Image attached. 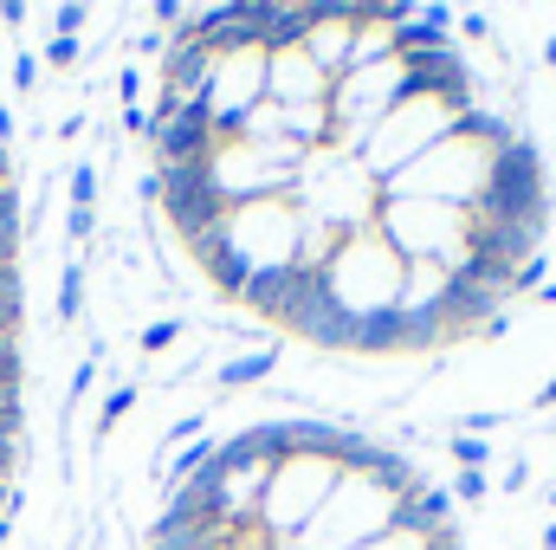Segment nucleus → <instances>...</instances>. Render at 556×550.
<instances>
[{
	"instance_id": "1",
	"label": "nucleus",
	"mask_w": 556,
	"mask_h": 550,
	"mask_svg": "<svg viewBox=\"0 0 556 550\" xmlns=\"http://www.w3.org/2000/svg\"><path fill=\"white\" fill-rule=\"evenodd\" d=\"M402 285H408V260H402L376 227L343 234V247H337L330 266H324V291L337 298V311H343L350 324H369V317L395 311V304H402Z\"/></svg>"
},
{
	"instance_id": "2",
	"label": "nucleus",
	"mask_w": 556,
	"mask_h": 550,
	"mask_svg": "<svg viewBox=\"0 0 556 550\" xmlns=\"http://www.w3.org/2000/svg\"><path fill=\"white\" fill-rule=\"evenodd\" d=\"M395 512H402L395 492H382V486L363 479V473H343V479L330 486L324 512L304 525V538L291 550H369L376 538L395 532Z\"/></svg>"
},
{
	"instance_id": "3",
	"label": "nucleus",
	"mask_w": 556,
	"mask_h": 550,
	"mask_svg": "<svg viewBox=\"0 0 556 550\" xmlns=\"http://www.w3.org/2000/svg\"><path fill=\"white\" fill-rule=\"evenodd\" d=\"M337 479H343V466L324 460V453H291V460H278L273 479H266V499H260V538H266V545H298L304 525L324 512V499H330Z\"/></svg>"
},
{
	"instance_id": "4",
	"label": "nucleus",
	"mask_w": 556,
	"mask_h": 550,
	"mask_svg": "<svg viewBox=\"0 0 556 550\" xmlns=\"http://www.w3.org/2000/svg\"><path fill=\"white\" fill-rule=\"evenodd\" d=\"M459 111L466 104H446V98H402L376 130L363 142V168L376 175V182H389V175H402L408 162H420L427 149H440V142L453 137V124H459Z\"/></svg>"
},
{
	"instance_id": "5",
	"label": "nucleus",
	"mask_w": 556,
	"mask_h": 550,
	"mask_svg": "<svg viewBox=\"0 0 556 550\" xmlns=\"http://www.w3.org/2000/svg\"><path fill=\"white\" fill-rule=\"evenodd\" d=\"M376 234L408 260H433V266H453L466 253V234H472V208H446V201H382L376 214Z\"/></svg>"
},
{
	"instance_id": "6",
	"label": "nucleus",
	"mask_w": 556,
	"mask_h": 550,
	"mask_svg": "<svg viewBox=\"0 0 556 550\" xmlns=\"http://www.w3.org/2000/svg\"><path fill=\"white\" fill-rule=\"evenodd\" d=\"M155 130H149V149H155V168H181V162H207L220 142H214V117L207 104H155L149 111Z\"/></svg>"
},
{
	"instance_id": "7",
	"label": "nucleus",
	"mask_w": 556,
	"mask_h": 550,
	"mask_svg": "<svg viewBox=\"0 0 556 550\" xmlns=\"http://www.w3.org/2000/svg\"><path fill=\"white\" fill-rule=\"evenodd\" d=\"M311 7V26H304V52L311 65L337 85L350 72V46H356V26H363V7L356 0H304Z\"/></svg>"
},
{
	"instance_id": "8",
	"label": "nucleus",
	"mask_w": 556,
	"mask_h": 550,
	"mask_svg": "<svg viewBox=\"0 0 556 550\" xmlns=\"http://www.w3.org/2000/svg\"><path fill=\"white\" fill-rule=\"evenodd\" d=\"M266 98L278 111H304V104H330V78L311 65L304 46H278L266 52Z\"/></svg>"
},
{
	"instance_id": "9",
	"label": "nucleus",
	"mask_w": 556,
	"mask_h": 550,
	"mask_svg": "<svg viewBox=\"0 0 556 550\" xmlns=\"http://www.w3.org/2000/svg\"><path fill=\"white\" fill-rule=\"evenodd\" d=\"M278 363H285V350H278V343L240 350V357H227V363H220V389H260Z\"/></svg>"
},
{
	"instance_id": "10",
	"label": "nucleus",
	"mask_w": 556,
	"mask_h": 550,
	"mask_svg": "<svg viewBox=\"0 0 556 550\" xmlns=\"http://www.w3.org/2000/svg\"><path fill=\"white\" fill-rule=\"evenodd\" d=\"M78 317H85V266L72 260L59 273V324H78Z\"/></svg>"
},
{
	"instance_id": "11",
	"label": "nucleus",
	"mask_w": 556,
	"mask_h": 550,
	"mask_svg": "<svg viewBox=\"0 0 556 550\" xmlns=\"http://www.w3.org/2000/svg\"><path fill=\"white\" fill-rule=\"evenodd\" d=\"M446 460H453L459 473H485V460H492V440H479V434H453V440H446Z\"/></svg>"
},
{
	"instance_id": "12",
	"label": "nucleus",
	"mask_w": 556,
	"mask_h": 550,
	"mask_svg": "<svg viewBox=\"0 0 556 550\" xmlns=\"http://www.w3.org/2000/svg\"><path fill=\"white\" fill-rule=\"evenodd\" d=\"M137 402H142V389H137V383H117V389L104 396V409H98V434H111V427H117L124 414L137 409Z\"/></svg>"
},
{
	"instance_id": "13",
	"label": "nucleus",
	"mask_w": 556,
	"mask_h": 550,
	"mask_svg": "<svg viewBox=\"0 0 556 550\" xmlns=\"http://www.w3.org/2000/svg\"><path fill=\"white\" fill-rule=\"evenodd\" d=\"M181 330H188V317H155V324L142 330V357H162L168 343H181Z\"/></svg>"
},
{
	"instance_id": "14",
	"label": "nucleus",
	"mask_w": 556,
	"mask_h": 550,
	"mask_svg": "<svg viewBox=\"0 0 556 550\" xmlns=\"http://www.w3.org/2000/svg\"><path fill=\"white\" fill-rule=\"evenodd\" d=\"M453 505H485V492H492V473H453Z\"/></svg>"
},
{
	"instance_id": "15",
	"label": "nucleus",
	"mask_w": 556,
	"mask_h": 550,
	"mask_svg": "<svg viewBox=\"0 0 556 550\" xmlns=\"http://www.w3.org/2000/svg\"><path fill=\"white\" fill-rule=\"evenodd\" d=\"M544 285H551V260H544V253H531V260L511 273V298H518V291H544Z\"/></svg>"
},
{
	"instance_id": "16",
	"label": "nucleus",
	"mask_w": 556,
	"mask_h": 550,
	"mask_svg": "<svg viewBox=\"0 0 556 550\" xmlns=\"http://www.w3.org/2000/svg\"><path fill=\"white\" fill-rule=\"evenodd\" d=\"M98 201V162H78L72 168V208H91Z\"/></svg>"
},
{
	"instance_id": "17",
	"label": "nucleus",
	"mask_w": 556,
	"mask_h": 550,
	"mask_svg": "<svg viewBox=\"0 0 556 550\" xmlns=\"http://www.w3.org/2000/svg\"><path fill=\"white\" fill-rule=\"evenodd\" d=\"M453 33H459V39H492V13L466 7V13H453Z\"/></svg>"
},
{
	"instance_id": "18",
	"label": "nucleus",
	"mask_w": 556,
	"mask_h": 550,
	"mask_svg": "<svg viewBox=\"0 0 556 550\" xmlns=\"http://www.w3.org/2000/svg\"><path fill=\"white\" fill-rule=\"evenodd\" d=\"M85 20H91V7H78V0H72V7H59V13H52V33H59V39H78V26H85Z\"/></svg>"
},
{
	"instance_id": "19",
	"label": "nucleus",
	"mask_w": 556,
	"mask_h": 550,
	"mask_svg": "<svg viewBox=\"0 0 556 550\" xmlns=\"http://www.w3.org/2000/svg\"><path fill=\"white\" fill-rule=\"evenodd\" d=\"M78 59H85V46H78V39H59V33L46 39V65H59V72H65V65H78Z\"/></svg>"
},
{
	"instance_id": "20",
	"label": "nucleus",
	"mask_w": 556,
	"mask_h": 550,
	"mask_svg": "<svg viewBox=\"0 0 556 550\" xmlns=\"http://www.w3.org/2000/svg\"><path fill=\"white\" fill-rule=\"evenodd\" d=\"M33 78H39V59H33V52H13V85L33 91Z\"/></svg>"
},
{
	"instance_id": "21",
	"label": "nucleus",
	"mask_w": 556,
	"mask_h": 550,
	"mask_svg": "<svg viewBox=\"0 0 556 550\" xmlns=\"http://www.w3.org/2000/svg\"><path fill=\"white\" fill-rule=\"evenodd\" d=\"M65 227H72V240H91V234H98V208H72Z\"/></svg>"
},
{
	"instance_id": "22",
	"label": "nucleus",
	"mask_w": 556,
	"mask_h": 550,
	"mask_svg": "<svg viewBox=\"0 0 556 550\" xmlns=\"http://www.w3.org/2000/svg\"><path fill=\"white\" fill-rule=\"evenodd\" d=\"M525 486H531V460H511V466H505V499L525 492Z\"/></svg>"
},
{
	"instance_id": "23",
	"label": "nucleus",
	"mask_w": 556,
	"mask_h": 550,
	"mask_svg": "<svg viewBox=\"0 0 556 550\" xmlns=\"http://www.w3.org/2000/svg\"><path fill=\"white\" fill-rule=\"evenodd\" d=\"M0 304H26L20 298V266H0Z\"/></svg>"
},
{
	"instance_id": "24",
	"label": "nucleus",
	"mask_w": 556,
	"mask_h": 550,
	"mask_svg": "<svg viewBox=\"0 0 556 550\" xmlns=\"http://www.w3.org/2000/svg\"><path fill=\"white\" fill-rule=\"evenodd\" d=\"M124 130H130V137H149V130H155V117H149L142 104H130V111H124Z\"/></svg>"
},
{
	"instance_id": "25",
	"label": "nucleus",
	"mask_w": 556,
	"mask_h": 550,
	"mask_svg": "<svg viewBox=\"0 0 556 550\" xmlns=\"http://www.w3.org/2000/svg\"><path fill=\"white\" fill-rule=\"evenodd\" d=\"M137 91H142V72H130V65H124V78H117V98H124V111L137 104Z\"/></svg>"
},
{
	"instance_id": "26",
	"label": "nucleus",
	"mask_w": 556,
	"mask_h": 550,
	"mask_svg": "<svg viewBox=\"0 0 556 550\" xmlns=\"http://www.w3.org/2000/svg\"><path fill=\"white\" fill-rule=\"evenodd\" d=\"M0 26H26V0H7L0 7Z\"/></svg>"
},
{
	"instance_id": "27",
	"label": "nucleus",
	"mask_w": 556,
	"mask_h": 550,
	"mask_svg": "<svg viewBox=\"0 0 556 550\" xmlns=\"http://www.w3.org/2000/svg\"><path fill=\"white\" fill-rule=\"evenodd\" d=\"M538 414H556V376L544 383V389H538Z\"/></svg>"
},
{
	"instance_id": "28",
	"label": "nucleus",
	"mask_w": 556,
	"mask_h": 550,
	"mask_svg": "<svg viewBox=\"0 0 556 550\" xmlns=\"http://www.w3.org/2000/svg\"><path fill=\"white\" fill-rule=\"evenodd\" d=\"M544 65L556 72V33H544Z\"/></svg>"
},
{
	"instance_id": "29",
	"label": "nucleus",
	"mask_w": 556,
	"mask_h": 550,
	"mask_svg": "<svg viewBox=\"0 0 556 550\" xmlns=\"http://www.w3.org/2000/svg\"><path fill=\"white\" fill-rule=\"evenodd\" d=\"M538 550H556V525H544V538H538Z\"/></svg>"
},
{
	"instance_id": "30",
	"label": "nucleus",
	"mask_w": 556,
	"mask_h": 550,
	"mask_svg": "<svg viewBox=\"0 0 556 550\" xmlns=\"http://www.w3.org/2000/svg\"><path fill=\"white\" fill-rule=\"evenodd\" d=\"M544 505H551V512H556V486H551V492H544Z\"/></svg>"
}]
</instances>
